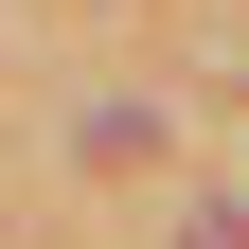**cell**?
Segmentation results:
<instances>
[{"mask_svg":"<svg viewBox=\"0 0 249 249\" xmlns=\"http://www.w3.org/2000/svg\"><path fill=\"white\" fill-rule=\"evenodd\" d=\"M178 249H249V213H196V231H178Z\"/></svg>","mask_w":249,"mask_h":249,"instance_id":"1","label":"cell"}]
</instances>
